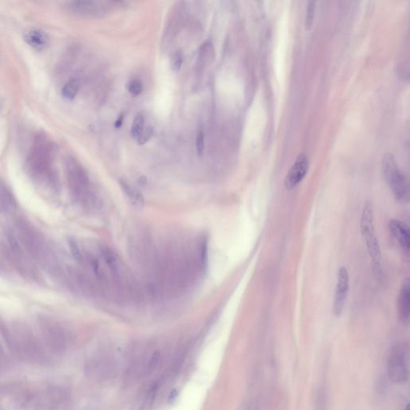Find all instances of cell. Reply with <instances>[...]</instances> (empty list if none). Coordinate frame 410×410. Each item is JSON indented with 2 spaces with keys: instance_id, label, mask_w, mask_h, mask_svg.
<instances>
[{
  "instance_id": "2e32d148",
  "label": "cell",
  "mask_w": 410,
  "mask_h": 410,
  "mask_svg": "<svg viewBox=\"0 0 410 410\" xmlns=\"http://www.w3.org/2000/svg\"><path fill=\"white\" fill-rule=\"evenodd\" d=\"M79 91V83L77 81L73 80L67 82L62 89V95L64 99L72 100L77 96Z\"/></svg>"
},
{
  "instance_id": "6da1fadb",
  "label": "cell",
  "mask_w": 410,
  "mask_h": 410,
  "mask_svg": "<svg viewBox=\"0 0 410 410\" xmlns=\"http://www.w3.org/2000/svg\"><path fill=\"white\" fill-rule=\"evenodd\" d=\"M67 177L75 202L82 208L92 210L97 205V199L93 192L88 175L82 165L73 157L65 161Z\"/></svg>"
},
{
  "instance_id": "9a60e30c",
  "label": "cell",
  "mask_w": 410,
  "mask_h": 410,
  "mask_svg": "<svg viewBox=\"0 0 410 410\" xmlns=\"http://www.w3.org/2000/svg\"><path fill=\"white\" fill-rule=\"evenodd\" d=\"M120 183L122 190L127 195L128 200H130V202L136 205V206H142L144 204V197H143L141 193L137 191L136 188L132 187L129 183H127L124 180H120Z\"/></svg>"
},
{
  "instance_id": "7a4b0ae2",
  "label": "cell",
  "mask_w": 410,
  "mask_h": 410,
  "mask_svg": "<svg viewBox=\"0 0 410 410\" xmlns=\"http://www.w3.org/2000/svg\"><path fill=\"white\" fill-rule=\"evenodd\" d=\"M360 225L363 238L365 240L367 250L372 260L373 272L377 278H380L382 275L381 247L376 234L373 204L369 201H367L364 205Z\"/></svg>"
},
{
  "instance_id": "cb8c5ba5",
  "label": "cell",
  "mask_w": 410,
  "mask_h": 410,
  "mask_svg": "<svg viewBox=\"0 0 410 410\" xmlns=\"http://www.w3.org/2000/svg\"><path fill=\"white\" fill-rule=\"evenodd\" d=\"M406 410H410V406H409V405H407V406H406Z\"/></svg>"
},
{
  "instance_id": "ac0fdd59",
  "label": "cell",
  "mask_w": 410,
  "mask_h": 410,
  "mask_svg": "<svg viewBox=\"0 0 410 410\" xmlns=\"http://www.w3.org/2000/svg\"><path fill=\"white\" fill-rule=\"evenodd\" d=\"M128 91L132 96H139L143 91V83L138 79H133L128 83Z\"/></svg>"
},
{
  "instance_id": "30bf717a",
  "label": "cell",
  "mask_w": 410,
  "mask_h": 410,
  "mask_svg": "<svg viewBox=\"0 0 410 410\" xmlns=\"http://www.w3.org/2000/svg\"><path fill=\"white\" fill-rule=\"evenodd\" d=\"M68 7L73 12L79 15L100 16L106 13V8L100 2L95 1H72L68 3Z\"/></svg>"
},
{
  "instance_id": "3957f363",
  "label": "cell",
  "mask_w": 410,
  "mask_h": 410,
  "mask_svg": "<svg viewBox=\"0 0 410 410\" xmlns=\"http://www.w3.org/2000/svg\"><path fill=\"white\" fill-rule=\"evenodd\" d=\"M19 242L25 250L37 260L49 262L52 256L49 246L46 243L44 237L37 231L28 221L18 218L15 222Z\"/></svg>"
},
{
  "instance_id": "7402d4cb",
  "label": "cell",
  "mask_w": 410,
  "mask_h": 410,
  "mask_svg": "<svg viewBox=\"0 0 410 410\" xmlns=\"http://www.w3.org/2000/svg\"><path fill=\"white\" fill-rule=\"evenodd\" d=\"M314 2H309V8H308L307 16H306V27H309L311 26L312 21L314 18Z\"/></svg>"
},
{
  "instance_id": "5bb4252c",
  "label": "cell",
  "mask_w": 410,
  "mask_h": 410,
  "mask_svg": "<svg viewBox=\"0 0 410 410\" xmlns=\"http://www.w3.org/2000/svg\"><path fill=\"white\" fill-rule=\"evenodd\" d=\"M16 206L12 193L0 179V209L4 212L12 211Z\"/></svg>"
},
{
  "instance_id": "ffe728a7",
  "label": "cell",
  "mask_w": 410,
  "mask_h": 410,
  "mask_svg": "<svg viewBox=\"0 0 410 410\" xmlns=\"http://www.w3.org/2000/svg\"><path fill=\"white\" fill-rule=\"evenodd\" d=\"M153 134H154V129H153V127L149 126V127L145 128V129L143 131L142 134L140 136V138L138 139L137 141H138L140 145H144V144L148 142V141L152 138Z\"/></svg>"
},
{
  "instance_id": "8fae6325",
  "label": "cell",
  "mask_w": 410,
  "mask_h": 410,
  "mask_svg": "<svg viewBox=\"0 0 410 410\" xmlns=\"http://www.w3.org/2000/svg\"><path fill=\"white\" fill-rule=\"evenodd\" d=\"M389 229L402 249L408 253L410 247V229L408 225L399 220H391L389 223Z\"/></svg>"
},
{
  "instance_id": "4fadbf2b",
  "label": "cell",
  "mask_w": 410,
  "mask_h": 410,
  "mask_svg": "<svg viewBox=\"0 0 410 410\" xmlns=\"http://www.w3.org/2000/svg\"><path fill=\"white\" fill-rule=\"evenodd\" d=\"M24 39L27 44L38 51L46 49L50 44L48 35L40 30H31L28 31L25 34Z\"/></svg>"
},
{
  "instance_id": "9c48e42d",
  "label": "cell",
  "mask_w": 410,
  "mask_h": 410,
  "mask_svg": "<svg viewBox=\"0 0 410 410\" xmlns=\"http://www.w3.org/2000/svg\"><path fill=\"white\" fill-rule=\"evenodd\" d=\"M309 169V159L305 154L299 155L285 177V186L288 190L297 187L305 178Z\"/></svg>"
},
{
  "instance_id": "7c38bea8",
  "label": "cell",
  "mask_w": 410,
  "mask_h": 410,
  "mask_svg": "<svg viewBox=\"0 0 410 410\" xmlns=\"http://www.w3.org/2000/svg\"><path fill=\"white\" fill-rule=\"evenodd\" d=\"M398 315L402 323H408L410 317V279L403 281L398 301Z\"/></svg>"
},
{
  "instance_id": "277c9868",
  "label": "cell",
  "mask_w": 410,
  "mask_h": 410,
  "mask_svg": "<svg viewBox=\"0 0 410 410\" xmlns=\"http://www.w3.org/2000/svg\"><path fill=\"white\" fill-rule=\"evenodd\" d=\"M52 156V147L49 140L44 135H38L27 157V166L30 173L36 178L48 176Z\"/></svg>"
},
{
  "instance_id": "d6986e66",
  "label": "cell",
  "mask_w": 410,
  "mask_h": 410,
  "mask_svg": "<svg viewBox=\"0 0 410 410\" xmlns=\"http://www.w3.org/2000/svg\"><path fill=\"white\" fill-rule=\"evenodd\" d=\"M183 63V55L180 51H177L171 57V68L174 72H179Z\"/></svg>"
},
{
  "instance_id": "44dd1931",
  "label": "cell",
  "mask_w": 410,
  "mask_h": 410,
  "mask_svg": "<svg viewBox=\"0 0 410 410\" xmlns=\"http://www.w3.org/2000/svg\"><path fill=\"white\" fill-rule=\"evenodd\" d=\"M196 147L198 155L202 156L204 150V136L202 131L198 132L196 139Z\"/></svg>"
},
{
  "instance_id": "e0dca14e",
  "label": "cell",
  "mask_w": 410,
  "mask_h": 410,
  "mask_svg": "<svg viewBox=\"0 0 410 410\" xmlns=\"http://www.w3.org/2000/svg\"><path fill=\"white\" fill-rule=\"evenodd\" d=\"M144 129H145V119H144V116L142 115L138 114L133 120L132 129H131L132 137L136 139V140H138L140 136L142 134Z\"/></svg>"
},
{
  "instance_id": "52a82bcc",
  "label": "cell",
  "mask_w": 410,
  "mask_h": 410,
  "mask_svg": "<svg viewBox=\"0 0 410 410\" xmlns=\"http://www.w3.org/2000/svg\"><path fill=\"white\" fill-rule=\"evenodd\" d=\"M6 247V252L15 268L25 276H31L34 272L33 267L19 240L15 236L8 234Z\"/></svg>"
},
{
  "instance_id": "ba28073f",
  "label": "cell",
  "mask_w": 410,
  "mask_h": 410,
  "mask_svg": "<svg viewBox=\"0 0 410 410\" xmlns=\"http://www.w3.org/2000/svg\"><path fill=\"white\" fill-rule=\"evenodd\" d=\"M349 289V275L348 269L344 266L338 268L337 280H336V292L332 303V314L336 317H340L342 314L345 307L347 297Z\"/></svg>"
},
{
  "instance_id": "8992f818",
  "label": "cell",
  "mask_w": 410,
  "mask_h": 410,
  "mask_svg": "<svg viewBox=\"0 0 410 410\" xmlns=\"http://www.w3.org/2000/svg\"><path fill=\"white\" fill-rule=\"evenodd\" d=\"M388 375L394 383L404 384L409 380V349L405 344L392 348L388 359Z\"/></svg>"
},
{
  "instance_id": "603a6c76",
  "label": "cell",
  "mask_w": 410,
  "mask_h": 410,
  "mask_svg": "<svg viewBox=\"0 0 410 410\" xmlns=\"http://www.w3.org/2000/svg\"><path fill=\"white\" fill-rule=\"evenodd\" d=\"M124 114H121L120 115V117L118 118V120L116 121V124H115V127L116 128H120L121 127L122 124H123V121H124Z\"/></svg>"
},
{
  "instance_id": "5b68a950",
  "label": "cell",
  "mask_w": 410,
  "mask_h": 410,
  "mask_svg": "<svg viewBox=\"0 0 410 410\" xmlns=\"http://www.w3.org/2000/svg\"><path fill=\"white\" fill-rule=\"evenodd\" d=\"M381 174L397 200L400 202L408 203V180L396 162L395 158L390 153L384 155L381 161Z\"/></svg>"
}]
</instances>
